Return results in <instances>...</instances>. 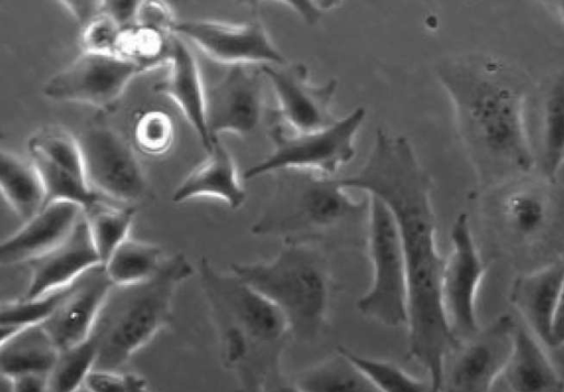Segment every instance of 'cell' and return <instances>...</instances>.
Returning a JSON list of instances; mask_svg holds the SVG:
<instances>
[{
	"label": "cell",
	"mask_w": 564,
	"mask_h": 392,
	"mask_svg": "<svg viewBox=\"0 0 564 392\" xmlns=\"http://www.w3.org/2000/svg\"><path fill=\"white\" fill-rule=\"evenodd\" d=\"M340 182L380 199L394 218L409 283L408 356L425 370L433 392H440L446 359L459 341L442 303L445 258L436 241L433 179L406 137L378 129L362 166Z\"/></svg>",
	"instance_id": "6da1fadb"
},
{
	"label": "cell",
	"mask_w": 564,
	"mask_h": 392,
	"mask_svg": "<svg viewBox=\"0 0 564 392\" xmlns=\"http://www.w3.org/2000/svg\"><path fill=\"white\" fill-rule=\"evenodd\" d=\"M435 74L481 190L535 170L525 126L528 81L518 69L496 57L466 55L443 59Z\"/></svg>",
	"instance_id": "7a4b0ae2"
},
{
	"label": "cell",
	"mask_w": 564,
	"mask_h": 392,
	"mask_svg": "<svg viewBox=\"0 0 564 392\" xmlns=\"http://www.w3.org/2000/svg\"><path fill=\"white\" fill-rule=\"evenodd\" d=\"M219 341L221 360L240 388L261 392L291 339L279 309L231 271L217 270L206 258L196 269Z\"/></svg>",
	"instance_id": "3957f363"
},
{
	"label": "cell",
	"mask_w": 564,
	"mask_h": 392,
	"mask_svg": "<svg viewBox=\"0 0 564 392\" xmlns=\"http://www.w3.org/2000/svg\"><path fill=\"white\" fill-rule=\"evenodd\" d=\"M274 175L273 190L251 226L284 243L366 242L369 197L355 199L339 178L301 171Z\"/></svg>",
	"instance_id": "277c9868"
},
{
	"label": "cell",
	"mask_w": 564,
	"mask_h": 392,
	"mask_svg": "<svg viewBox=\"0 0 564 392\" xmlns=\"http://www.w3.org/2000/svg\"><path fill=\"white\" fill-rule=\"evenodd\" d=\"M554 185L524 176L484 190L495 252L518 273L564 260V192Z\"/></svg>",
	"instance_id": "5b68a950"
},
{
	"label": "cell",
	"mask_w": 564,
	"mask_h": 392,
	"mask_svg": "<svg viewBox=\"0 0 564 392\" xmlns=\"http://www.w3.org/2000/svg\"><path fill=\"white\" fill-rule=\"evenodd\" d=\"M230 271L279 309L291 339L313 342L326 331L332 276L327 258L319 247L285 243L273 258L232 263Z\"/></svg>",
	"instance_id": "8992f818"
},
{
	"label": "cell",
	"mask_w": 564,
	"mask_h": 392,
	"mask_svg": "<svg viewBox=\"0 0 564 392\" xmlns=\"http://www.w3.org/2000/svg\"><path fill=\"white\" fill-rule=\"evenodd\" d=\"M195 272L188 258H165L151 279L134 285L112 286L93 335L98 340L95 369L119 371L173 318L174 296Z\"/></svg>",
	"instance_id": "52a82bcc"
},
{
	"label": "cell",
	"mask_w": 564,
	"mask_h": 392,
	"mask_svg": "<svg viewBox=\"0 0 564 392\" xmlns=\"http://www.w3.org/2000/svg\"><path fill=\"white\" fill-rule=\"evenodd\" d=\"M368 197L366 248L371 281L357 300V309L382 326L406 328L409 283L398 227L388 207L377 197Z\"/></svg>",
	"instance_id": "ba28073f"
},
{
	"label": "cell",
	"mask_w": 564,
	"mask_h": 392,
	"mask_svg": "<svg viewBox=\"0 0 564 392\" xmlns=\"http://www.w3.org/2000/svg\"><path fill=\"white\" fill-rule=\"evenodd\" d=\"M367 111L357 107L333 124L311 132H293L281 122L268 131L270 154L243 173L245 179L282 171L334 175L356 155L355 140Z\"/></svg>",
	"instance_id": "9c48e42d"
},
{
	"label": "cell",
	"mask_w": 564,
	"mask_h": 392,
	"mask_svg": "<svg viewBox=\"0 0 564 392\" xmlns=\"http://www.w3.org/2000/svg\"><path fill=\"white\" fill-rule=\"evenodd\" d=\"M85 177L109 200L135 206L149 192L148 181L131 145L112 128L94 123L76 135Z\"/></svg>",
	"instance_id": "30bf717a"
},
{
	"label": "cell",
	"mask_w": 564,
	"mask_h": 392,
	"mask_svg": "<svg viewBox=\"0 0 564 392\" xmlns=\"http://www.w3.org/2000/svg\"><path fill=\"white\" fill-rule=\"evenodd\" d=\"M449 238L451 251L442 273V303L453 335L463 341L481 328L477 295L487 268L465 213L454 220Z\"/></svg>",
	"instance_id": "8fae6325"
},
{
	"label": "cell",
	"mask_w": 564,
	"mask_h": 392,
	"mask_svg": "<svg viewBox=\"0 0 564 392\" xmlns=\"http://www.w3.org/2000/svg\"><path fill=\"white\" fill-rule=\"evenodd\" d=\"M516 319L502 314L459 341L444 366L440 392H491L509 358Z\"/></svg>",
	"instance_id": "7c38bea8"
},
{
	"label": "cell",
	"mask_w": 564,
	"mask_h": 392,
	"mask_svg": "<svg viewBox=\"0 0 564 392\" xmlns=\"http://www.w3.org/2000/svg\"><path fill=\"white\" fill-rule=\"evenodd\" d=\"M173 33L192 42L212 61L228 67H262L286 63L259 19L240 23L177 21Z\"/></svg>",
	"instance_id": "4fadbf2b"
},
{
	"label": "cell",
	"mask_w": 564,
	"mask_h": 392,
	"mask_svg": "<svg viewBox=\"0 0 564 392\" xmlns=\"http://www.w3.org/2000/svg\"><path fill=\"white\" fill-rule=\"evenodd\" d=\"M138 74L141 73L137 66L117 55L83 52L46 81L43 94L52 100L80 102L111 111Z\"/></svg>",
	"instance_id": "5bb4252c"
},
{
	"label": "cell",
	"mask_w": 564,
	"mask_h": 392,
	"mask_svg": "<svg viewBox=\"0 0 564 392\" xmlns=\"http://www.w3.org/2000/svg\"><path fill=\"white\" fill-rule=\"evenodd\" d=\"M270 83L282 124L293 132H311L333 124V101L338 81L329 78L325 83L311 80L310 69L303 63H285L260 67Z\"/></svg>",
	"instance_id": "9a60e30c"
},
{
	"label": "cell",
	"mask_w": 564,
	"mask_h": 392,
	"mask_svg": "<svg viewBox=\"0 0 564 392\" xmlns=\"http://www.w3.org/2000/svg\"><path fill=\"white\" fill-rule=\"evenodd\" d=\"M264 76L248 66L229 67L205 94V121L213 142L221 133L249 135L260 123L264 108Z\"/></svg>",
	"instance_id": "2e32d148"
},
{
	"label": "cell",
	"mask_w": 564,
	"mask_h": 392,
	"mask_svg": "<svg viewBox=\"0 0 564 392\" xmlns=\"http://www.w3.org/2000/svg\"><path fill=\"white\" fill-rule=\"evenodd\" d=\"M112 286L102 264L72 284L57 309L42 324L59 351L90 337Z\"/></svg>",
	"instance_id": "e0dca14e"
},
{
	"label": "cell",
	"mask_w": 564,
	"mask_h": 392,
	"mask_svg": "<svg viewBox=\"0 0 564 392\" xmlns=\"http://www.w3.org/2000/svg\"><path fill=\"white\" fill-rule=\"evenodd\" d=\"M30 280L22 297L35 298L73 284L102 264L85 219L58 246L28 263Z\"/></svg>",
	"instance_id": "ac0fdd59"
},
{
	"label": "cell",
	"mask_w": 564,
	"mask_h": 392,
	"mask_svg": "<svg viewBox=\"0 0 564 392\" xmlns=\"http://www.w3.org/2000/svg\"><path fill=\"white\" fill-rule=\"evenodd\" d=\"M564 285V260L518 273L509 301L520 322L546 347L553 348V323Z\"/></svg>",
	"instance_id": "d6986e66"
},
{
	"label": "cell",
	"mask_w": 564,
	"mask_h": 392,
	"mask_svg": "<svg viewBox=\"0 0 564 392\" xmlns=\"http://www.w3.org/2000/svg\"><path fill=\"white\" fill-rule=\"evenodd\" d=\"M84 215L80 206L55 202L44 206L35 216L1 242L0 263H29L63 242Z\"/></svg>",
	"instance_id": "ffe728a7"
},
{
	"label": "cell",
	"mask_w": 564,
	"mask_h": 392,
	"mask_svg": "<svg viewBox=\"0 0 564 392\" xmlns=\"http://www.w3.org/2000/svg\"><path fill=\"white\" fill-rule=\"evenodd\" d=\"M166 76L153 89L172 99L200 140L206 151L212 148L205 121V94L196 59L184 39L173 33Z\"/></svg>",
	"instance_id": "44dd1931"
},
{
	"label": "cell",
	"mask_w": 564,
	"mask_h": 392,
	"mask_svg": "<svg viewBox=\"0 0 564 392\" xmlns=\"http://www.w3.org/2000/svg\"><path fill=\"white\" fill-rule=\"evenodd\" d=\"M506 392H564L546 347L516 319L512 348L500 377Z\"/></svg>",
	"instance_id": "7402d4cb"
},
{
	"label": "cell",
	"mask_w": 564,
	"mask_h": 392,
	"mask_svg": "<svg viewBox=\"0 0 564 392\" xmlns=\"http://www.w3.org/2000/svg\"><path fill=\"white\" fill-rule=\"evenodd\" d=\"M196 197L217 198L231 209L246 202L234 157L219 139L212 142L206 159L174 189L172 200L178 204Z\"/></svg>",
	"instance_id": "603a6c76"
},
{
	"label": "cell",
	"mask_w": 564,
	"mask_h": 392,
	"mask_svg": "<svg viewBox=\"0 0 564 392\" xmlns=\"http://www.w3.org/2000/svg\"><path fill=\"white\" fill-rule=\"evenodd\" d=\"M59 349L42 325L24 327L0 340L1 373L12 378L48 375Z\"/></svg>",
	"instance_id": "cb8c5ba5"
},
{
	"label": "cell",
	"mask_w": 564,
	"mask_h": 392,
	"mask_svg": "<svg viewBox=\"0 0 564 392\" xmlns=\"http://www.w3.org/2000/svg\"><path fill=\"white\" fill-rule=\"evenodd\" d=\"M536 162L541 178L555 183L564 165V70L550 80L542 98Z\"/></svg>",
	"instance_id": "d4e9b609"
},
{
	"label": "cell",
	"mask_w": 564,
	"mask_h": 392,
	"mask_svg": "<svg viewBox=\"0 0 564 392\" xmlns=\"http://www.w3.org/2000/svg\"><path fill=\"white\" fill-rule=\"evenodd\" d=\"M0 187L7 204L24 222L45 204L42 178L33 162L4 150L0 152Z\"/></svg>",
	"instance_id": "484cf974"
},
{
	"label": "cell",
	"mask_w": 564,
	"mask_h": 392,
	"mask_svg": "<svg viewBox=\"0 0 564 392\" xmlns=\"http://www.w3.org/2000/svg\"><path fill=\"white\" fill-rule=\"evenodd\" d=\"M293 379L303 392H380L340 347Z\"/></svg>",
	"instance_id": "4316f807"
},
{
	"label": "cell",
	"mask_w": 564,
	"mask_h": 392,
	"mask_svg": "<svg viewBox=\"0 0 564 392\" xmlns=\"http://www.w3.org/2000/svg\"><path fill=\"white\" fill-rule=\"evenodd\" d=\"M164 260L160 246L128 238L102 265L112 285L128 286L151 279Z\"/></svg>",
	"instance_id": "83f0119b"
},
{
	"label": "cell",
	"mask_w": 564,
	"mask_h": 392,
	"mask_svg": "<svg viewBox=\"0 0 564 392\" xmlns=\"http://www.w3.org/2000/svg\"><path fill=\"white\" fill-rule=\"evenodd\" d=\"M135 207L102 199L84 211L96 251L104 264L129 238Z\"/></svg>",
	"instance_id": "f1b7e54d"
},
{
	"label": "cell",
	"mask_w": 564,
	"mask_h": 392,
	"mask_svg": "<svg viewBox=\"0 0 564 392\" xmlns=\"http://www.w3.org/2000/svg\"><path fill=\"white\" fill-rule=\"evenodd\" d=\"M172 34L152 26L131 25L121 31L116 55L137 66L140 73L167 65Z\"/></svg>",
	"instance_id": "f546056e"
},
{
	"label": "cell",
	"mask_w": 564,
	"mask_h": 392,
	"mask_svg": "<svg viewBox=\"0 0 564 392\" xmlns=\"http://www.w3.org/2000/svg\"><path fill=\"white\" fill-rule=\"evenodd\" d=\"M30 155L44 186V206L55 202H68L80 206L86 211L98 202L107 199L91 189L85 178L57 166L40 154L30 153Z\"/></svg>",
	"instance_id": "4dcf8cb0"
},
{
	"label": "cell",
	"mask_w": 564,
	"mask_h": 392,
	"mask_svg": "<svg viewBox=\"0 0 564 392\" xmlns=\"http://www.w3.org/2000/svg\"><path fill=\"white\" fill-rule=\"evenodd\" d=\"M98 349V340L91 334L86 340L61 350L47 375L48 392H76L82 389L95 369Z\"/></svg>",
	"instance_id": "1f68e13d"
},
{
	"label": "cell",
	"mask_w": 564,
	"mask_h": 392,
	"mask_svg": "<svg viewBox=\"0 0 564 392\" xmlns=\"http://www.w3.org/2000/svg\"><path fill=\"white\" fill-rule=\"evenodd\" d=\"M72 284L35 298L20 297L1 304V340L15 331L44 324L66 297Z\"/></svg>",
	"instance_id": "d6a6232c"
},
{
	"label": "cell",
	"mask_w": 564,
	"mask_h": 392,
	"mask_svg": "<svg viewBox=\"0 0 564 392\" xmlns=\"http://www.w3.org/2000/svg\"><path fill=\"white\" fill-rule=\"evenodd\" d=\"M340 348L380 392H433L429 379H420L392 361Z\"/></svg>",
	"instance_id": "836d02e7"
},
{
	"label": "cell",
	"mask_w": 564,
	"mask_h": 392,
	"mask_svg": "<svg viewBox=\"0 0 564 392\" xmlns=\"http://www.w3.org/2000/svg\"><path fill=\"white\" fill-rule=\"evenodd\" d=\"M29 153H36L57 166L86 179L83 155L76 137L63 128L39 129L28 141Z\"/></svg>",
	"instance_id": "e575fe53"
},
{
	"label": "cell",
	"mask_w": 564,
	"mask_h": 392,
	"mask_svg": "<svg viewBox=\"0 0 564 392\" xmlns=\"http://www.w3.org/2000/svg\"><path fill=\"white\" fill-rule=\"evenodd\" d=\"M175 138L173 119L162 110H148L135 119L133 140L138 149L151 156L170 151Z\"/></svg>",
	"instance_id": "d590c367"
},
{
	"label": "cell",
	"mask_w": 564,
	"mask_h": 392,
	"mask_svg": "<svg viewBox=\"0 0 564 392\" xmlns=\"http://www.w3.org/2000/svg\"><path fill=\"white\" fill-rule=\"evenodd\" d=\"M122 30L112 18L101 12L83 26L79 45L86 53L116 55Z\"/></svg>",
	"instance_id": "8d00e7d4"
},
{
	"label": "cell",
	"mask_w": 564,
	"mask_h": 392,
	"mask_svg": "<svg viewBox=\"0 0 564 392\" xmlns=\"http://www.w3.org/2000/svg\"><path fill=\"white\" fill-rule=\"evenodd\" d=\"M171 8L161 1H140L135 24L152 26L161 31L173 33L176 24Z\"/></svg>",
	"instance_id": "74e56055"
},
{
	"label": "cell",
	"mask_w": 564,
	"mask_h": 392,
	"mask_svg": "<svg viewBox=\"0 0 564 392\" xmlns=\"http://www.w3.org/2000/svg\"><path fill=\"white\" fill-rule=\"evenodd\" d=\"M134 373H122L112 370L94 369L87 377L84 386L88 392H128Z\"/></svg>",
	"instance_id": "f35d334b"
},
{
	"label": "cell",
	"mask_w": 564,
	"mask_h": 392,
	"mask_svg": "<svg viewBox=\"0 0 564 392\" xmlns=\"http://www.w3.org/2000/svg\"><path fill=\"white\" fill-rule=\"evenodd\" d=\"M139 3L140 1H102V12L126 29L135 24Z\"/></svg>",
	"instance_id": "ab89813d"
},
{
	"label": "cell",
	"mask_w": 564,
	"mask_h": 392,
	"mask_svg": "<svg viewBox=\"0 0 564 392\" xmlns=\"http://www.w3.org/2000/svg\"><path fill=\"white\" fill-rule=\"evenodd\" d=\"M62 6L82 25H86L102 12V1H61Z\"/></svg>",
	"instance_id": "60d3db41"
},
{
	"label": "cell",
	"mask_w": 564,
	"mask_h": 392,
	"mask_svg": "<svg viewBox=\"0 0 564 392\" xmlns=\"http://www.w3.org/2000/svg\"><path fill=\"white\" fill-rule=\"evenodd\" d=\"M261 392H303L293 378L288 377L282 368H278L268 374Z\"/></svg>",
	"instance_id": "b9f144b4"
},
{
	"label": "cell",
	"mask_w": 564,
	"mask_h": 392,
	"mask_svg": "<svg viewBox=\"0 0 564 392\" xmlns=\"http://www.w3.org/2000/svg\"><path fill=\"white\" fill-rule=\"evenodd\" d=\"M14 379V392H48L47 375H23Z\"/></svg>",
	"instance_id": "7bdbcfd3"
},
{
	"label": "cell",
	"mask_w": 564,
	"mask_h": 392,
	"mask_svg": "<svg viewBox=\"0 0 564 392\" xmlns=\"http://www.w3.org/2000/svg\"><path fill=\"white\" fill-rule=\"evenodd\" d=\"M564 346V285L558 298L553 323V348Z\"/></svg>",
	"instance_id": "ee69618b"
},
{
	"label": "cell",
	"mask_w": 564,
	"mask_h": 392,
	"mask_svg": "<svg viewBox=\"0 0 564 392\" xmlns=\"http://www.w3.org/2000/svg\"><path fill=\"white\" fill-rule=\"evenodd\" d=\"M128 392H149L147 381L140 374L134 373L131 386Z\"/></svg>",
	"instance_id": "f6af8a7d"
},
{
	"label": "cell",
	"mask_w": 564,
	"mask_h": 392,
	"mask_svg": "<svg viewBox=\"0 0 564 392\" xmlns=\"http://www.w3.org/2000/svg\"><path fill=\"white\" fill-rule=\"evenodd\" d=\"M0 392H14V379L1 373Z\"/></svg>",
	"instance_id": "bcb514c9"
},
{
	"label": "cell",
	"mask_w": 564,
	"mask_h": 392,
	"mask_svg": "<svg viewBox=\"0 0 564 392\" xmlns=\"http://www.w3.org/2000/svg\"><path fill=\"white\" fill-rule=\"evenodd\" d=\"M547 4H550L554 9L557 17L564 22V0L551 1L547 2Z\"/></svg>",
	"instance_id": "7dc6e473"
},
{
	"label": "cell",
	"mask_w": 564,
	"mask_h": 392,
	"mask_svg": "<svg viewBox=\"0 0 564 392\" xmlns=\"http://www.w3.org/2000/svg\"><path fill=\"white\" fill-rule=\"evenodd\" d=\"M235 392H252V391H249L247 389H243V388H238Z\"/></svg>",
	"instance_id": "c3c4849f"
},
{
	"label": "cell",
	"mask_w": 564,
	"mask_h": 392,
	"mask_svg": "<svg viewBox=\"0 0 564 392\" xmlns=\"http://www.w3.org/2000/svg\"><path fill=\"white\" fill-rule=\"evenodd\" d=\"M76 392H88V390H87L85 386H83L82 389H79V390H78V391H76Z\"/></svg>",
	"instance_id": "681fc988"
}]
</instances>
